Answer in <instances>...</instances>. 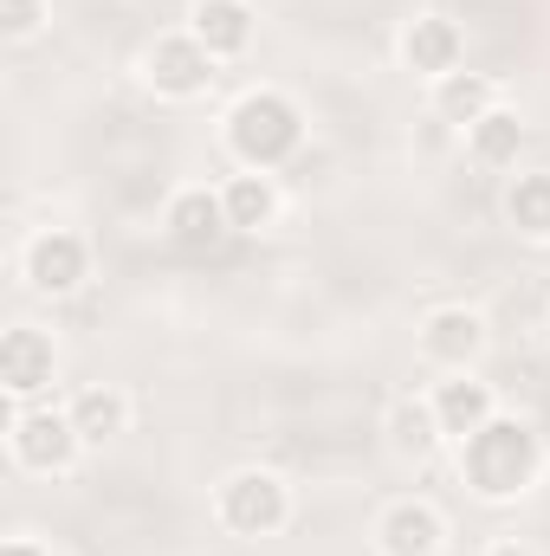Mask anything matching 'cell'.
Returning <instances> with one entry per match:
<instances>
[{
    "mask_svg": "<svg viewBox=\"0 0 550 556\" xmlns=\"http://www.w3.org/2000/svg\"><path fill=\"white\" fill-rule=\"evenodd\" d=\"M473 155H479L486 168L512 162V155H518V117H505V111L479 117V124H473Z\"/></svg>",
    "mask_w": 550,
    "mask_h": 556,
    "instance_id": "cell-18",
    "label": "cell"
},
{
    "mask_svg": "<svg viewBox=\"0 0 550 556\" xmlns=\"http://www.w3.org/2000/svg\"><path fill=\"white\" fill-rule=\"evenodd\" d=\"M0 376H7L13 395H33L39 382H52V343L39 330H13L0 343Z\"/></svg>",
    "mask_w": 550,
    "mask_h": 556,
    "instance_id": "cell-8",
    "label": "cell"
},
{
    "mask_svg": "<svg viewBox=\"0 0 550 556\" xmlns=\"http://www.w3.org/2000/svg\"><path fill=\"white\" fill-rule=\"evenodd\" d=\"M492 556H532V551H518V544H499V551H492Z\"/></svg>",
    "mask_w": 550,
    "mask_h": 556,
    "instance_id": "cell-21",
    "label": "cell"
},
{
    "mask_svg": "<svg viewBox=\"0 0 550 556\" xmlns=\"http://www.w3.org/2000/svg\"><path fill=\"white\" fill-rule=\"evenodd\" d=\"M227 137H234V155H240V162H253V168H278V162L298 149L304 124H298V104H291V98H278V91H253V98L234 104Z\"/></svg>",
    "mask_w": 550,
    "mask_h": 556,
    "instance_id": "cell-2",
    "label": "cell"
},
{
    "mask_svg": "<svg viewBox=\"0 0 550 556\" xmlns=\"http://www.w3.org/2000/svg\"><path fill=\"white\" fill-rule=\"evenodd\" d=\"M0 7H7V33L13 39H26L39 26V0H0Z\"/></svg>",
    "mask_w": 550,
    "mask_h": 556,
    "instance_id": "cell-20",
    "label": "cell"
},
{
    "mask_svg": "<svg viewBox=\"0 0 550 556\" xmlns=\"http://www.w3.org/2000/svg\"><path fill=\"white\" fill-rule=\"evenodd\" d=\"M221 518L240 538H266V531L285 525V485H278L273 472H234L221 485Z\"/></svg>",
    "mask_w": 550,
    "mask_h": 556,
    "instance_id": "cell-3",
    "label": "cell"
},
{
    "mask_svg": "<svg viewBox=\"0 0 550 556\" xmlns=\"http://www.w3.org/2000/svg\"><path fill=\"white\" fill-rule=\"evenodd\" d=\"M434 440H440V415L421 408V402H402V408H396V446H402V453H427Z\"/></svg>",
    "mask_w": 550,
    "mask_h": 556,
    "instance_id": "cell-19",
    "label": "cell"
},
{
    "mask_svg": "<svg viewBox=\"0 0 550 556\" xmlns=\"http://www.w3.org/2000/svg\"><path fill=\"white\" fill-rule=\"evenodd\" d=\"M7 556H39V551H33V544H13V551H7Z\"/></svg>",
    "mask_w": 550,
    "mask_h": 556,
    "instance_id": "cell-22",
    "label": "cell"
},
{
    "mask_svg": "<svg viewBox=\"0 0 550 556\" xmlns=\"http://www.w3.org/2000/svg\"><path fill=\"white\" fill-rule=\"evenodd\" d=\"M402 59H409L414 72H453V59H460V33L447 26V20H414L409 39H402Z\"/></svg>",
    "mask_w": 550,
    "mask_h": 556,
    "instance_id": "cell-12",
    "label": "cell"
},
{
    "mask_svg": "<svg viewBox=\"0 0 550 556\" xmlns=\"http://www.w3.org/2000/svg\"><path fill=\"white\" fill-rule=\"evenodd\" d=\"M26 273H33L39 291H72V285L85 278V240H78V233H65V227L39 233V240H33V253H26Z\"/></svg>",
    "mask_w": 550,
    "mask_h": 556,
    "instance_id": "cell-7",
    "label": "cell"
},
{
    "mask_svg": "<svg viewBox=\"0 0 550 556\" xmlns=\"http://www.w3.org/2000/svg\"><path fill=\"white\" fill-rule=\"evenodd\" d=\"M383 551L389 556H434L440 551V518L427 505H396L383 518Z\"/></svg>",
    "mask_w": 550,
    "mask_h": 556,
    "instance_id": "cell-10",
    "label": "cell"
},
{
    "mask_svg": "<svg viewBox=\"0 0 550 556\" xmlns=\"http://www.w3.org/2000/svg\"><path fill=\"white\" fill-rule=\"evenodd\" d=\"M195 39H201L214 59L240 52V46L253 39V13H247V0H201V7H195Z\"/></svg>",
    "mask_w": 550,
    "mask_h": 556,
    "instance_id": "cell-9",
    "label": "cell"
},
{
    "mask_svg": "<svg viewBox=\"0 0 550 556\" xmlns=\"http://www.w3.org/2000/svg\"><path fill=\"white\" fill-rule=\"evenodd\" d=\"M214 52L188 33V39H162L155 52H149V78H155V91H168V98H195L214 72Z\"/></svg>",
    "mask_w": 550,
    "mask_h": 556,
    "instance_id": "cell-4",
    "label": "cell"
},
{
    "mask_svg": "<svg viewBox=\"0 0 550 556\" xmlns=\"http://www.w3.org/2000/svg\"><path fill=\"white\" fill-rule=\"evenodd\" d=\"M479 337H486V330H479V317H473V311H434L421 343H427V356H434V363H453V369H460V363L479 350Z\"/></svg>",
    "mask_w": 550,
    "mask_h": 556,
    "instance_id": "cell-11",
    "label": "cell"
},
{
    "mask_svg": "<svg viewBox=\"0 0 550 556\" xmlns=\"http://www.w3.org/2000/svg\"><path fill=\"white\" fill-rule=\"evenodd\" d=\"M227 227H234V220H227V201L208 194V188H188V194H175V207H168V233H175V247H188V253L214 247Z\"/></svg>",
    "mask_w": 550,
    "mask_h": 556,
    "instance_id": "cell-6",
    "label": "cell"
},
{
    "mask_svg": "<svg viewBox=\"0 0 550 556\" xmlns=\"http://www.w3.org/2000/svg\"><path fill=\"white\" fill-rule=\"evenodd\" d=\"M72 427H78V440H111V433H124V395L85 389V395L72 402Z\"/></svg>",
    "mask_w": 550,
    "mask_h": 556,
    "instance_id": "cell-15",
    "label": "cell"
},
{
    "mask_svg": "<svg viewBox=\"0 0 550 556\" xmlns=\"http://www.w3.org/2000/svg\"><path fill=\"white\" fill-rule=\"evenodd\" d=\"M434 415H440V433H479L486 420H492V395H486V382H447L440 389V402H434Z\"/></svg>",
    "mask_w": 550,
    "mask_h": 556,
    "instance_id": "cell-13",
    "label": "cell"
},
{
    "mask_svg": "<svg viewBox=\"0 0 550 556\" xmlns=\"http://www.w3.org/2000/svg\"><path fill=\"white\" fill-rule=\"evenodd\" d=\"M505 214H512V227H518V233H532V240H550V175H525V181L512 188Z\"/></svg>",
    "mask_w": 550,
    "mask_h": 556,
    "instance_id": "cell-16",
    "label": "cell"
},
{
    "mask_svg": "<svg viewBox=\"0 0 550 556\" xmlns=\"http://www.w3.org/2000/svg\"><path fill=\"white\" fill-rule=\"evenodd\" d=\"M434 104H440V117H453V124H479V117H492V78H479V72H447Z\"/></svg>",
    "mask_w": 550,
    "mask_h": 556,
    "instance_id": "cell-14",
    "label": "cell"
},
{
    "mask_svg": "<svg viewBox=\"0 0 550 556\" xmlns=\"http://www.w3.org/2000/svg\"><path fill=\"white\" fill-rule=\"evenodd\" d=\"M538 466V440L518 420H486L479 433H466V479L486 498H512Z\"/></svg>",
    "mask_w": 550,
    "mask_h": 556,
    "instance_id": "cell-1",
    "label": "cell"
},
{
    "mask_svg": "<svg viewBox=\"0 0 550 556\" xmlns=\"http://www.w3.org/2000/svg\"><path fill=\"white\" fill-rule=\"evenodd\" d=\"M13 453H20L26 466H39V472H59V466L78 453V427H72V415H20Z\"/></svg>",
    "mask_w": 550,
    "mask_h": 556,
    "instance_id": "cell-5",
    "label": "cell"
},
{
    "mask_svg": "<svg viewBox=\"0 0 550 556\" xmlns=\"http://www.w3.org/2000/svg\"><path fill=\"white\" fill-rule=\"evenodd\" d=\"M221 201H227V220L234 227H266L273 220V181L266 175H240Z\"/></svg>",
    "mask_w": 550,
    "mask_h": 556,
    "instance_id": "cell-17",
    "label": "cell"
}]
</instances>
